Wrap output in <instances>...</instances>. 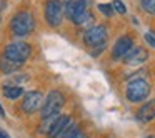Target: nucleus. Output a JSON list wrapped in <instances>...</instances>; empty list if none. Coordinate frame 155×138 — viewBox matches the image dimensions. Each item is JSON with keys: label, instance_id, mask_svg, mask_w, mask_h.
<instances>
[{"label": "nucleus", "instance_id": "obj_1", "mask_svg": "<svg viewBox=\"0 0 155 138\" xmlns=\"http://www.w3.org/2000/svg\"><path fill=\"white\" fill-rule=\"evenodd\" d=\"M35 28V20L34 15L30 12H18V14L14 15L10 22V30L14 35L17 37H25V35H30Z\"/></svg>", "mask_w": 155, "mask_h": 138}, {"label": "nucleus", "instance_id": "obj_2", "mask_svg": "<svg viewBox=\"0 0 155 138\" xmlns=\"http://www.w3.org/2000/svg\"><path fill=\"white\" fill-rule=\"evenodd\" d=\"M125 93H127L128 101H132V103L143 101L150 95V83L145 78H135V80L128 82Z\"/></svg>", "mask_w": 155, "mask_h": 138}, {"label": "nucleus", "instance_id": "obj_3", "mask_svg": "<svg viewBox=\"0 0 155 138\" xmlns=\"http://www.w3.org/2000/svg\"><path fill=\"white\" fill-rule=\"evenodd\" d=\"M30 53H32L30 45L24 43V42H12L4 50V57L12 60V62H15V63H18V65L25 63L27 58L30 57Z\"/></svg>", "mask_w": 155, "mask_h": 138}, {"label": "nucleus", "instance_id": "obj_4", "mask_svg": "<svg viewBox=\"0 0 155 138\" xmlns=\"http://www.w3.org/2000/svg\"><path fill=\"white\" fill-rule=\"evenodd\" d=\"M105 42H107V28L104 25H94V27H88L84 34V43L90 48L95 47H104Z\"/></svg>", "mask_w": 155, "mask_h": 138}, {"label": "nucleus", "instance_id": "obj_5", "mask_svg": "<svg viewBox=\"0 0 155 138\" xmlns=\"http://www.w3.org/2000/svg\"><path fill=\"white\" fill-rule=\"evenodd\" d=\"M64 103H65L64 95L58 90H52L50 93L47 95L44 105H42V118L52 117V115H58V111L64 107Z\"/></svg>", "mask_w": 155, "mask_h": 138}, {"label": "nucleus", "instance_id": "obj_6", "mask_svg": "<svg viewBox=\"0 0 155 138\" xmlns=\"http://www.w3.org/2000/svg\"><path fill=\"white\" fill-rule=\"evenodd\" d=\"M45 18H47L48 25L52 27H58L64 20V4L60 0H48L45 5Z\"/></svg>", "mask_w": 155, "mask_h": 138}, {"label": "nucleus", "instance_id": "obj_7", "mask_svg": "<svg viewBox=\"0 0 155 138\" xmlns=\"http://www.w3.org/2000/svg\"><path fill=\"white\" fill-rule=\"evenodd\" d=\"M88 10V2L87 0H65V14L72 22H77L80 15H84Z\"/></svg>", "mask_w": 155, "mask_h": 138}, {"label": "nucleus", "instance_id": "obj_8", "mask_svg": "<svg viewBox=\"0 0 155 138\" xmlns=\"http://www.w3.org/2000/svg\"><path fill=\"white\" fill-rule=\"evenodd\" d=\"M132 48H134V38L128 37V35H124L115 42L114 48H112V57H114V60H120Z\"/></svg>", "mask_w": 155, "mask_h": 138}, {"label": "nucleus", "instance_id": "obj_9", "mask_svg": "<svg viewBox=\"0 0 155 138\" xmlns=\"http://www.w3.org/2000/svg\"><path fill=\"white\" fill-rule=\"evenodd\" d=\"M42 105V93L40 91H27L22 100V111L24 113H34Z\"/></svg>", "mask_w": 155, "mask_h": 138}, {"label": "nucleus", "instance_id": "obj_10", "mask_svg": "<svg viewBox=\"0 0 155 138\" xmlns=\"http://www.w3.org/2000/svg\"><path fill=\"white\" fill-rule=\"evenodd\" d=\"M147 58H148L147 50H145V48H142V47H137V48H132V50L125 55L124 62L127 65H140V63H143Z\"/></svg>", "mask_w": 155, "mask_h": 138}, {"label": "nucleus", "instance_id": "obj_11", "mask_svg": "<svg viewBox=\"0 0 155 138\" xmlns=\"http://www.w3.org/2000/svg\"><path fill=\"white\" fill-rule=\"evenodd\" d=\"M72 123L70 117H58L57 120L54 121V125H52V128L48 130L47 136L48 138H60L62 133H64L65 130H67V127Z\"/></svg>", "mask_w": 155, "mask_h": 138}, {"label": "nucleus", "instance_id": "obj_12", "mask_svg": "<svg viewBox=\"0 0 155 138\" xmlns=\"http://www.w3.org/2000/svg\"><path fill=\"white\" fill-rule=\"evenodd\" d=\"M137 118L142 123H148L150 120H153L155 118V100H150L145 105H142L140 110L137 111Z\"/></svg>", "mask_w": 155, "mask_h": 138}, {"label": "nucleus", "instance_id": "obj_13", "mask_svg": "<svg viewBox=\"0 0 155 138\" xmlns=\"http://www.w3.org/2000/svg\"><path fill=\"white\" fill-rule=\"evenodd\" d=\"M4 95L10 100H17L24 95V90L20 87H15V85H4Z\"/></svg>", "mask_w": 155, "mask_h": 138}, {"label": "nucleus", "instance_id": "obj_14", "mask_svg": "<svg viewBox=\"0 0 155 138\" xmlns=\"http://www.w3.org/2000/svg\"><path fill=\"white\" fill-rule=\"evenodd\" d=\"M18 67H20V65L12 62V60H8V58H5V57L0 58V70L4 72V73H12V72H15Z\"/></svg>", "mask_w": 155, "mask_h": 138}, {"label": "nucleus", "instance_id": "obj_15", "mask_svg": "<svg viewBox=\"0 0 155 138\" xmlns=\"http://www.w3.org/2000/svg\"><path fill=\"white\" fill-rule=\"evenodd\" d=\"M140 5L147 14L155 15V0H140Z\"/></svg>", "mask_w": 155, "mask_h": 138}, {"label": "nucleus", "instance_id": "obj_16", "mask_svg": "<svg viewBox=\"0 0 155 138\" xmlns=\"http://www.w3.org/2000/svg\"><path fill=\"white\" fill-rule=\"evenodd\" d=\"M112 7H114V10L117 12V14H120V15H124L125 12H127V8H125V5H124L122 0H114V2H112Z\"/></svg>", "mask_w": 155, "mask_h": 138}, {"label": "nucleus", "instance_id": "obj_17", "mask_svg": "<svg viewBox=\"0 0 155 138\" xmlns=\"http://www.w3.org/2000/svg\"><path fill=\"white\" fill-rule=\"evenodd\" d=\"M77 130H78L77 125H75V123H70V125L67 127V130H65L64 133H62V136H60V138H72V136H74V133H75Z\"/></svg>", "mask_w": 155, "mask_h": 138}, {"label": "nucleus", "instance_id": "obj_18", "mask_svg": "<svg viewBox=\"0 0 155 138\" xmlns=\"http://www.w3.org/2000/svg\"><path fill=\"white\" fill-rule=\"evenodd\" d=\"M98 10H100L102 14H105L107 17H112V15H114V7H112L110 4H100L98 5Z\"/></svg>", "mask_w": 155, "mask_h": 138}, {"label": "nucleus", "instance_id": "obj_19", "mask_svg": "<svg viewBox=\"0 0 155 138\" xmlns=\"http://www.w3.org/2000/svg\"><path fill=\"white\" fill-rule=\"evenodd\" d=\"M145 42H147L150 47L155 48V34L153 32H147V34H145Z\"/></svg>", "mask_w": 155, "mask_h": 138}, {"label": "nucleus", "instance_id": "obj_20", "mask_svg": "<svg viewBox=\"0 0 155 138\" xmlns=\"http://www.w3.org/2000/svg\"><path fill=\"white\" fill-rule=\"evenodd\" d=\"M72 138H88V136H87V133H85V131H82L80 128H78V130L74 133V136H72Z\"/></svg>", "mask_w": 155, "mask_h": 138}, {"label": "nucleus", "instance_id": "obj_21", "mask_svg": "<svg viewBox=\"0 0 155 138\" xmlns=\"http://www.w3.org/2000/svg\"><path fill=\"white\" fill-rule=\"evenodd\" d=\"M0 117H2V118L5 117V111H4V108H2V105H0Z\"/></svg>", "mask_w": 155, "mask_h": 138}, {"label": "nucleus", "instance_id": "obj_22", "mask_svg": "<svg viewBox=\"0 0 155 138\" xmlns=\"http://www.w3.org/2000/svg\"><path fill=\"white\" fill-rule=\"evenodd\" d=\"M5 7V0H0V8H4Z\"/></svg>", "mask_w": 155, "mask_h": 138}, {"label": "nucleus", "instance_id": "obj_23", "mask_svg": "<svg viewBox=\"0 0 155 138\" xmlns=\"http://www.w3.org/2000/svg\"><path fill=\"white\" fill-rule=\"evenodd\" d=\"M5 138H10V136H8V135H7V136H5Z\"/></svg>", "mask_w": 155, "mask_h": 138}]
</instances>
